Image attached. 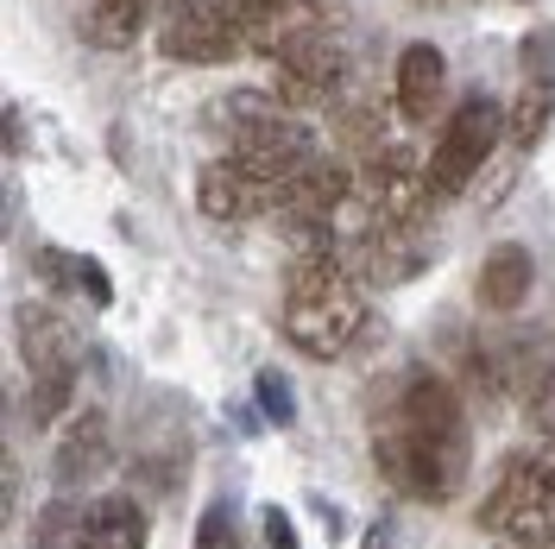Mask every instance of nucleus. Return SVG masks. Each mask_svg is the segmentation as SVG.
<instances>
[{"mask_svg": "<svg viewBox=\"0 0 555 549\" xmlns=\"http://www.w3.org/2000/svg\"><path fill=\"white\" fill-rule=\"evenodd\" d=\"M499 139H505V107L492 102V95H467V102L449 114V127L436 139V152H429V196L436 203H454L474 177L486 171V158L499 152Z\"/></svg>", "mask_w": 555, "mask_h": 549, "instance_id": "obj_4", "label": "nucleus"}, {"mask_svg": "<svg viewBox=\"0 0 555 549\" xmlns=\"http://www.w3.org/2000/svg\"><path fill=\"white\" fill-rule=\"evenodd\" d=\"M241 171H253L259 183H272V190H284L291 177H304L322 158L315 152V133L304 127V120H291L284 107L278 114H259V107H241L234 114V152H228Z\"/></svg>", "mask_w": 555, "mask_h": 549, "instance_id": "obj_5", "label": "nucleus"}, {"mask_svg": "<svg viewBox=\"0 0 555 549\" xmlns=\"http://www.w3.org/2000/svg\"><path fill=\"white\" fill-rule=\"evenodd\" d=\"M145 13H152V0H95V7L82 13V38H89L95 51H127V44H139V33H145Z\"/></svg>", "mask_w": 555, "mask_h": 549, "instance_id": "obj_14", "label": "nucleus"}, {"mask_svg": "<svg viewBox=\"0 0 555 549\" xmlns=\"http://www.w3.org/2000/svg\"><path fill=\"white\" fill-rule=\"evenodd\" d=\"M57 549H145V512L133 499H120V493L95 499V506H82L64 524Z\"/></svg>", "mask_w": 555, "mask_h": 549, "instance_id": "obj_11", "label": "nucleus"}, {"mask_svg": "<svg viewBox=\"0 0 555 549\" xmlns=\"http://www.w3.org/2000/svg\"><path fill=\"white\" fill-rule=\"evenodd\" d=\"M530 284H537V259H530V246L518 241H499L492 253L480 259V278H474V297L480 309L492 316H505V309H518L530 297Z\"/></svg>", "mask_w": 555, "mask_h": 549, "instance_id": "obj_13", "label": "nucleus"}, {"mask_svg": "<svg viewBox=\"0 0 555 549\" xmlns=\"http://www.w3.org/2000/svg\"><path fill=\"white\" fill-rule=\"evenodd\" d=\"M13 335H20V360L33 367V379H82V329L51 304H26L13 316Z\"/></svg>", "mask_w": 555, "mask_h": 549, "instance_id": "obj_8", "label": "nucleus"}, {"mask_svg": "<svg viewBox=\"0 0 555 549\" xmlns=\"http://www.w3.org/2000/svg\"><path fill=\"white\" fill-rule=\"evenodd\" d=\"M259 524H266V544H272V549H304V544H297V531H291V518L278 512V506L259 518Z\"/></svg>", "mask_w": 555, "mask_h": 549, "instance_id": "obj_18", "label": "nucleus"}, {"mask_svg": "<svg viewBox=\"0 0 555 549\" xmlns=\"http://www.w3.org/2000/svg\"><path fill=\"white\" fill-rule=\"evenodd\" d=\"M449 102V58L436 44H404L391 69V107L404 120H436Z\"/></svg>", "mask_w": 555, "mask_h": 549, "instance_id": "obj_10", "label": "nucleus"}, {"mask_svg": "<svg viewBox=\"0 0 555 549\" xmlns=\"http://www.w3.org/2000/svg\"><path fill=\"white\" fill-rule=\"evenodd\" d=\"M550 120H555V82H524V95L505 107V139L518 152H530L537 139L550 133Z\"/></svg>", "mask_w": 555, "mask_h": 549, "instance_id": "obj_15", "label": "nucleus"}, {"mask_svg": "<svg viewBox=\"0 0 555 549\" xmlns=\"http://www.w3.org/2000/svg\"><path fill=\"white\" fill-rule=\"evenodd\" d=\"M373 309L360 284L341 272V259H304L284 297V335L304 347L310 360H341L347 347L366 335Z\"/></svg>", "mask_w": 555, "mask_h": 549, "instance_id": "obj_2", "label": "nucleus"}, {"mask_svg": "<svg viewBox=\"0 0 555 549\" xmlns=\"http://www.w3.org/2000/svg\"><path fill=\"white\" fill-rule=\"evenodd\" d=\"M196 208H203L208 221L234 228V221H253V215L272 208V183H259L253 171H241L234 158H215V165L196 171Z\"/></svg>", "mask_w": 555, "mask_h": 549, "instance_id": "obj_9", "label": "nucleus"}, {"mask_svg": "<svg viewBox=\"0 0 555 549\" xmlns=\"http://www.w3.org/2000/svg\"><path fill=\"white\" fill-rule=\"evenodd\" d=\"M259 405H266V417H272V423H291V398H284V379L278 373H259Z\"/></svg>", "mask_w": 555, "mask_h": 549, "instance_id": "obj_17", "label": "nucleus"}, {"mask_svg": "<svg viewBox=\"0 0 555 549\" xmlns=\"http://www.w3.org/2000/svg\"><path fill=\"white\" fill-rule=\"evenodd\" d=\"M416 7H442V0H416Z\"/></svg>", "mask_w": 555, "mask_h": 549, "instance_id": "obj_20", "label": "nucleus"}, {"mask_svg": "<svg viewBox=\"0 0 555 549\" xmlns=\"http://www.w3.org/2000/svg\"><path fill=\"white\" fill-rule=\"evenodd\" d=\"M196 549H241V531H234V512L228 506H208L196 518Z\"/></svg>", "mask_w": 555, "mask_h": 549, "instance_id": "obj_16", "label": "nucleus"}, {"mask_svg": "<svg viewBox=\"0 0 555 549\" xmlns=\"http://www.w3.org/2000/svg\"><path fill=\"white\" fill-rule=\"evenodd\" d=\"M158 51L171 58V64H234L246 51L241 26L215 7V0H183L171 20L158 26Z\"/></svg>", "mask_w": 555, "mask_h": 549, "instance_id": "obj_7", "label": "nucleus"}, {"mask_svg": "<svg viewBox=\"0 0 555 549\" xmlns=\"http://www.w3.org/2000/svg\"><path fill=\"white\" fill-rule=\"evenodd\" d=\"M102 468H107V417L76 411L69 430L57 436V448H51V481L64 486V493H82V486H95Z\"/></svg>", "mask_w": 555, "mask_h": 549, "instance_id": "obj_12", "label": "nucleus"}, {"mask_svg": "<svg viewBox=\"0 0 555 549\" xmlns=\"http://www.w3.org/2000/svg\"><path fill=\"white\" fill-rule=\"evenodd\" d=\"M550 436H555V398H550Z\"/></svg>", "mask_w": 555, "mask_h": 549, "instance_id": "obj_19", "label": "nucleus"}, {"mask_svg": "<svg viewBox=\"0 0 555 549\" xmlns=\"http://www.w3.org/2000/svg\"><path fill=\"white\" fill-rule=\"evenodd\" d=\"M341 76H347V51L341 44H328V38H297L272 69V102L284 114H297V107H322L341 95Z\"/></svg>", "mask_w": 555, "mask_h": 549, "instance_id": "obj_6", "label": "nucleus"}, {"mask_svg": "<svg viewBox=\"0 0 555 549\" xmlns=\"http://www.w3.org/2000/svg\"><path fill=\"white\" fill-rule=\"evenodd\" d=\"M486 524L505 531L518 549H555V455L530 448L512 455L486 499Z\"/></svg>", "mask_w": 555, "mask_h": 549, "instance_id": "obj_3", "label": "nucleus"}, {"mask_svg": "<svg viewBox=\"0 0 555 549\" xmlns=\"http://www.w3.org/2000/svg\"><path fill=\"white\" fill-rule=\"evenodd\" d=\"M373 448H379V474L404 499L449 506L467 481V417H461L454 379L416 367L398 405L373 423Z\"/></svg>", "mask_w": 555, "mask_h": 549, "instance_id": "obj_1", "label": "nucleus"}]
</instances>
